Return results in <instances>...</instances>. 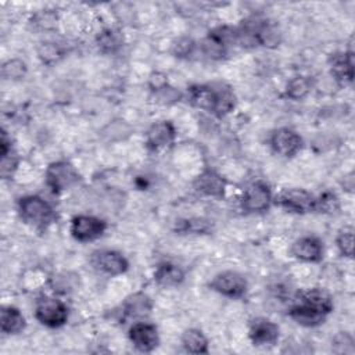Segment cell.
Segmentation results:
<instances>
[{
  "label": "cell",
  "mask_w": 355,
  "mask_h": 355,
  "mask_svg": "<svg viewBox=\"0 0 355 355\" xmlns=\"http://www.w3.org/2000/svg\"><path fill=\"white\" fill-rule=\"evenodd\" d=\"M189 100L194 107L212 112L219 118L227 115L236 104L233 90L220 82L193 85L189 89Z\"/></svg>",
  "instance_id": "1"
},
{
  "label": "cell",
  "mask_w": 355,
  "mask_h": 355,
  "mask_svg": "<svg viewBox=\"0 0 355 355\" xmlns=\"http://www.w3.org/2000/svg\"><path fill=\"white\" fill-rule=\"evenodd\" d=\"M18 214L22 222L36 230H46L55 219L53 207L39 196H24L18 200Z\"/></svg>",
  "instance_id": "2"
},
{
  "label": "cell",
  "mask_w": 355,
  "mask_h": 355,
  "mask_svg": "<svg viewBox=\"0 0 355 355\" xmlns=\"http://www.w3.org/2000/svg\"><path fill=\"white\" fill-rule=\"evenodd\" d=\"M69 316V309L67 304L54 297H43L37 300L35 306L36 320L50 329L61 327L67 323Z\"/></svg>",
  "instance_id": "3"
},
{
  "label": "cell",
  "mask_w": 355,
  "mask_h": 355,
  "mask_svg": "<svg viewBox=\"0 0 355 355\" xmlns=\"http://www.w3.org/2000/svg\"><path fill=\"white\" fill-rule=\"evenodd\" d=\"M273 202V194L269 187L262 180H257L250 183L240 198V204L243 211L248 214H261L270 208Z\"/></svg>",
  "instance_id": "4"
},
{
  "label": "cell",
  "mask_w": 355,
  "mask_h": 355,
  "mask_svg": "<svg viewBox=\"0 0 355 355\" xmlns=\"http://www.w3.org/2000/svg\"><path fill=\"white\" fill-rule=\"evenodd\" d=\"M46 184L54 191V193H61L72 186H75L80 176L76 171V168L68 162V161H55L51 162L44 173Z\"/></svg>",
  "instance_id": "5"
},
{
  "label": "cell",
  "mask_w": 355,
  "mask_h": 355,
  "mask_svg": "<svg viewBox=\"0 0 355 355\" xmlns=\"http://www.w3.org/2000/svg\"><path fill=\"white\" fill-rule=\"evenodd\" d=\"M209 288L226 298L239 300L245 295L248 283L241 273L236 270H223L212 277L209 282Z\"/></svg>",
  "instance_id": "6"
},
{
  "label": "cell",
  "mask_w": 355,
  "mask_h": 355,
  "mask_svg": "<svg viewBox=\"0 0 355 355\" xmlns=\"http://www.w3.org/2000/svg\"><path fill=\"white\" fill-rule=\"evenodd\" d=\"M107 229L104 219L93 215H76L71 220V236L79 243H92L100 239Z\"/></svg>",
  "instance_id": "7"
},
{
  "label": "cell",
  "mask_w": 355,
  "mask_h": 355,
  "mask_svg": "<svg viewBox=\"0 0 355 355\" xmlns=\"http://www.w3.org/2000/svg\"><path fill=\"white\" fill-rule=\"evenodd\" d=\"M92 266L107 276H119L125 273L129 268L128 259L116 250L101 248L92 252L90 257Z\"/></svg>",
  "instance_id": "8"
},
{
  "label": "cell",
  "mask_w": 355,
  "mask_h": 355,
  "mask_svg": "<svg viewBox=\"0 0 355 355\" xmlns=\"http://www.w3.org/2000/svg\"><path fill=\"white\" fill-rule=\"evenodd\" d=\"M273 201L287 212L302 215L313 211L315 197L305 189L291 187L282 190Z\"/></svg>",
  "instance_id": "9"
},
{
  "label": "cell",
  "mask_w": 355,
  "mask_h": 355,
  "mask_svg": "<svg viewBox=\"0 0 355 355\" xmlns=\"http://www.w3.org/2000/svg\"><path fill=\"white\" fill-rule=\"evenodd\" d=\"M269 144L275 154L283 158H291L302 148V139L290 128H277L270 133Z\"/></svg>",
  "instance_id": "10"
},
{
  "label": "cell",
  "mask_w": 355,
  "mask_h": 355,
  "mask_svg": "<svg viewBox=\"0 0 355 355\" xmlns=\"http://www.w3.org/2000/svg\"><path fill=\"white\" fill-rule=\"evenodd\" d=\"M128 337L132 345L140 352H151L159 344L157 326L144 320L133 322V324L129 327Z\"/></svg>",
  "instance_id": "11"
},
{
  "label": "cell",
  "mask_w": 355,
  "mask_h": 355,
  "mask_svg": "<svg viewBox=\"0 0 355 355\" xmlns=\"http://www.w3.org/2000/svg\"><path fill=\"white\" fill-rule=\"evenodd\" d=\"M248 337L255 347H270L279 341L280 329L266 318H255L250 323Z\"/></svg>",
  "instance_id": "12"
},
{
  "label": "cell",
  "mask_w": 355,
  "mask_h": 355,
  "mask_svg": "<svg viewBox=\"0 0 355 355\" xmlns=\"http://www.w3.org/2000/svg\"><path fill=\"white\" fill-rule=\"evenodd\" d=\"M176 130L172 122L158 121L153 123L146 132V146L151 151H161L173 144Z\"/></svg>",
  "instance_id": "13"
},
{
  "label": "cell",
  "mask_w": 355,
  "mask_h": 355,
  "mask_svg": "<svg viewBox=\"0 0 355 355\" xmlns=\"http://www.w3.org/2000/svg\"><path fill=\"white\" fill-rule=\"evenodd\" d=\"M290 252L298 261L316 263L322 261L324 248L320 239L315 236H302L291 244Z\"/></svg>",
  "instance_id": "14"
},
{
  "label": "cell",
  "mask_w": 355,
  "mask_h": 355,
  "mask_svg": "<svg viewBox=\"0 0 355 355\" xmlns=\"http://www.w3.org/2000/svg\"><path fill=\"white\" fill-rule=\"evenodd\" d=\"M193 187L197 193L212 197L222 198L226 191V180L214 169H204L193 182Z\"/></svg>",
  "instance_id": "15"
},
{
  "label": "cell",
  "mask_w": 355,
  "mask_h": 355,
  "mask_svg": "<svg viewBox=\"0 0 355 355\" xmlns=\"http://www.w3.org/2000/svg\"><path fill=\"white\" fill-rule=\"evenodd\" d=\"M331 76L341 85H348L354 79V54L352 51L334 53L329 58Z\"/></svg>",
  "instance_id": "16"
},
{
  "label": "cell",
  "mask_w": 355,
  "mask_h": 355,
  "mask_svg": "<svg viewBox=\"0 0 355 355\" xmlns=\"http://www.w3.org/2000/svg\"><path fill=\"white\" fill-rule=\"evenodd\" d=\"M297 301L313 308L315 311H318L326 316L334 308L331 297L322 288H308V290L300 291Z\"/></svg>",
  "instance_id": "17"
},
{
  "label": "cell",
  "mask_w": 355,
  "mask_h": 355,
  "mask_svg": "<svg viewBox=\"0 0 355 355\" xmlns=\"http://www.w3.org/2000/svg\"><path fill=\"white\" fill-rule=\"evenodd\" d=\"M288 316L298 324L304 326V327H316L320 326L322 323H324L326 320V315L315 311L313 308L301 304V302H295L290 311H288Z\"/></svg>",
  "instance_id": "18"
},
{
  "label": "cell",
  "mask_w": 355,
  "mask_h": 355,
  "mask_svg": "<svg viewBox=\"0 0 355 355\" xmlns=\"http://www.w3.org/2000/svg\"><path fill=\"white\" fill-rule=\"evenodd\" d=\"M26 327V320L22 312L12 306H3L0 311V329L3 334H18Z\"/></svg>",
  "instance_id": "19"
},
{
  "label": "cell",
  "mask_w": 355,
  "mask_h": 355,
  "mask_svg": "<svg viewBox=\"0 0 355 355\" xmlns=\"http://www.w3.org/2000/svg\"><path fill=\"white\" fill-rule=\"evenodd\" d=\"M154 280L164 287H173L184 280L183 269L172 262H162L154 272Z\"/></svg>",
  "instance_id": "20"
},
{
  "label": "cell",
  "mask_w": 355,
  "mask_h": 355,
  "mask_svg": "<svg viewBox=\"0 0 355 355\" xmlns=\"http://www.w3.org/2000/svg\"><path fill=\"white\" fill-rule=\"evenodd\" d=\"M151 308L153 304L150 297L143 293H136L126 298L122 313L125 318H143L151 312Z\"/></svg>",
  "instance_id": "21"
},
{
  "label": "cell",
  "mask_w": 355,
  "mask_h": 355,
  "mask_svg": "<svg viewBox=\"0 0 355 355\" xmlns=\"http://www.w3.org/2000/svg\"><path fill=\"white\" fill-rule=\"evenodd\" d=\"M182 347L189 354H208V338L196 327L187 329L180 337Z\"/></svg>",
  "instance_id": "22"
},
{
  "label": "cell",
  "mask_w": 355,
  "mask_h": 355,
  "mask_svg": "<svg viewBox=\"0 0 355 355\" xmlns=\"http://www.w3.org/2000/svg\"><path fill=\"white\" fill-rule=\"evenodd\" d=\"M122 33L114 28H107L97 36V46L105 54L116 53L122 47Z\"/></svg>",
  "instance_id": "23"
},
{
  "label": "cell",
  "mask_w": 355,
  "mask_h": 355,
  "mask_svg": "<svg viewBox=\"0 0 355 355\" xmlns=\"http://www.w3.org/2000/svg\"><path fill=\"white\" fill-rule=\"evenodd\" d=\"M311 90V80L306 76H294L288 80L286 87V94L291 100L304 98Z\"/></svg>",
  "instance_id": "24"
},
{
  "label": "cell",
  "mask_w": 355,
  "mask_h": 355,
  "mask_svg": "<svg viewBox=\"0 0 355 355\" xmlns=\"http://www.w3.org/2000/svg\"><path fill=\"white\" fill-rule=\"evenodd\" d=\"M340 208L338 197L333 191H323L318 197H315L313 211L320 214H333Z\"/></svg>",
  "instance_id": "25"
},
{
  "label": "cell",
  "mask_w": 355,
  "mask_h": 355,
  "mask_svg": "<svg viewBox=\"0 0 355 355\" xmlns=\"http://www.w3.org/2000/svg\"><path fill=\"white\" fill-rule=\"evenodd\" d=\"M336 244L343 257L352 258V255H354V229L351 226L343 227L336 237Z\"/></svg>",
  "instance_id": "26"
},
{
  "label": "cell",
  "mask_w": 355,
  "mask_h": 355,
  "mask_svg": "<svg viewBox=\"0 0 355 355\" xmlns=\"http://www.w3.org/2000/svg\"><path fill=\"white\" fill-rule=\"evenodd\" d=\"M209 223L208 220L202 218H190V219H183L179 220L176 225V230L179 233H207L209 230Z\"/></svg>",
  "instance_id": "27"
},
{
  "label": "cell",
  "mask_w": 355,
  "mask_h": 355,
  "mask_svg": "<svg viewBox=\"0 0 355 355\" xmlns=\"http://www.w3.org/2000/svg\"><path fill=\"white\" fill-rule=\"evenodd\" d=\"M25 73H26V64L18 58L8 60L1 67V75L6 79H19V78H24Z\"/></svg>",
  "instance_id": "28"
},
{
  "label": "cell",
  "mask_w": 355,
  "mask_h": 355,
  "mask_svg": "<svg viewBox=\"0 0 355 355\" xmlns=\"http://www.w3.org/2000/svg\"><path fill=\"white\" fill-rule=\"evenodd\" d=\"M64 55V51L61 47L55 43H42L39 47V57L44 64H54Z\"/></svg>",
  "instance_id": "29"
},
{
  "label": "cell",
  "mask_w": 355,
  "mask_h": 355,
  "mask_svg": "<svg viewBox=\"0 0 355 355\" xmlns=\"http://www.w3.org/2000/svg\"><path fill=\"white\" fill-rule=\"evenodd\" d=\"M355 341L354 337L347 333L341 331L333 338V351L337 354H354L355 352Z\"/></svg>",
  "instance_id": "30"
},
{
  "label": "cell",
  "mask_w": 355,
  "mask_h": 355,
  "mask_svg": "<svg viewBox=\"0 0 355 355\" xmlns=\"http://www.w3.org/2000/svg\"><path fill=\"white\" fill-rule=\"evenodd\" d=\"M18 168V157L14 153V150H11L7 154H1V162H0V173L3 179H10L14 172Z\"/></svg>",
  "instance_id": "31"
},
{
  "label": "cell",
  "mask_w": 355,
  "mask_h": 355,
  "mask_svg": "<svg viewBox=\"0 0 355 355\" xmlns=\"http://www.w3.org/2000/svg\"><path fill=\"white\" fill-rule=\"evenodd\" d=\"M194 47H196V43L191 39L183 37V39L178 40V43L175 44V54L178 57H187L193 53Z\"/></svg>",
  "instance_id": "32"
}]
</instances>
